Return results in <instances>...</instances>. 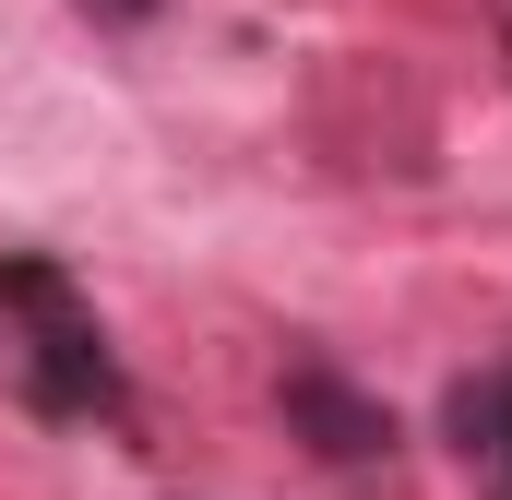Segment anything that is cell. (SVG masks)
I'll return each instance as SVG.
<instances>
[{
    "label": "cell",
    "instance_id": "3957f363",
    "mask_svg": "<svg viewBox=\"0 0 512 500\" xmlns=\"http://www.w3.org/2000/svg\"><path fill=\"white\" fill-rule=\"evenodd\" d=\"M84 12H96V24H131V12H155V0H84Z\"/></svg>",
    "mask_w": 512,
    "mask_h": 500
},
{
    "label": "cell",
    "instance_id": "7a4b0ae2",
    "mask_svg": "<svg viewBox=\"0 0 512 500\" xmlns=\"http://www.w3.org/2000/svg\"><path fill=\"white\" fill-rule=\"evenodd\" d=\"M274 405H286V441H310L322 465H370V453H393V405L358 393L334 358H286V370H274Z\"/></svg>",
    "mask_w": 512,
    "mask_h": 500
},
{
    "label": "cell",
    "instance_id": "6da1fadb",
    "mask_svg": "<svg viewBox=\"0 0 512 500\" xmlns=\"http://www.w3.org/2000/svg\"><path fill=\"white\" fill-rule=\"evenodd\" d=\"M0 322L24 334L12 358H24V393H36L48 417H108V405H120L108 334H96V310L72 298V274H60V262L12 250V262H0Z\"/></svg>",
    "mask_w": 512,
    "mask_h": 500
}]
</instances>
